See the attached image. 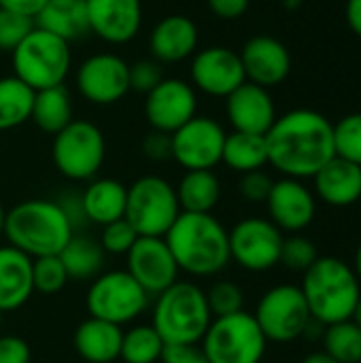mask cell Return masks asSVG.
<instances>
[{"label":"cell","mask_w":361,"mask_h":363,"mask_svg":"<svg viewBox=\"0 0 361 363\" xmlns=\"http://www.w3.org/2000/svg\"><path fill=\"white\" fill-rule=\"evenodd\" d=\"M268 164L289 179H313L334 151V123L319 111L294 108L266 132Z\"/></svg>","instance_id":"1"},{"label":"cell","mask_w":361,"mask_h":363,"mask_svg":"<svg viewBox=\"0 0 361 363\" xmlns=\"http://www.w3.org/2000/svg\"><path fill=\"white\" fill-rule=\"evenodd\" d=\"M164 240L179 270L196 279L217 277L232 262L228 228L213 213L181 211Z\"/></svg>","instance_id":"2"},{"label":"cell","mask_w":361,"mask_h":363,"mask_svg":"<svg viewBox=\"0 0 361 363\" xmlns=\"http://www.w3.org/2000/svg\"><path fill=\"white\" fill-rule=\"evenodd\" d=\"M72 236H74V228L68 221L57 200L32 198L6 211V219H4L6 245L19 249L32 259L45 255H57Z\"/></svg>","instance_id":"3"},{"label":"cell","mask_w":361,"mask_h":363,"mask_svg":"<svg viewBox=\"0 0 361 363\" xmlns=\"http://www.w3.org/2000/svg\"><path fill=\"white\" fill-rule=\"evenodd\" d=\"M300 289L313 321L321 328L349 321L361 298V283L353 266L332 255L317 257V262L302 274Z\"/></svg>","instance_id":"4"},{"label":"cell","mask_w":361,"mask_h":363,"mask_svg":"<svg viewBox=\"0 0 361 363\" xmlns=\"http://www.w3.org/2000/svg\"><path fill=\"white\" fill-rule=\"evenodd\" d=\"M213 321L206 291L191 281H177L155 296L151 325L166 345H200Z\"/></svg>","instance_id":"5"},{"label":"cell","mask_w":361,"mask_h":363,"mask_svg":"<svg viewBox=\"0 0 361 363\" xmlns=\"http://www.w3.org/2000/svg\"><path fill=\"white\" fill-rule=\"evenodd\" d=\"M11 64L13 74L34 91L64 85L72 64L70 43L34 26L32 32L13 49Z\"/></svg>","instance_id":"6"},{"label":"cell","mask_w":361,"mask_h":363,"mask_svg":"<svg viewBox=\"0 0 361 363\" xmlns=\"http://www.w3.org/2000/svg\"><path fill=\"white\" fill-rule=\"evenodd\" d=\"M200 347L209 363H262L268 340L253 313L240 311L228 317H215Z\"/></svg>","instance_id":"7"},{"label":"cell","mask_w":361,"mask_h":363,"mask_svg":"<svg viewBox=\"0 0 361 363\" xmlns=\"http://www.w3.org/2000/svg\"><path fill=\"white\" fill-rule=\"evenodd\" d=\"M181 215L177 189L157 174L138 177L128 187L126 219L138 236H164Z\"/></svg>","instance_id":"8"},{"label":"cell","mask_w":361,"mask_h":363,"mask_svg":"<svg viewBox=\"0 0 361 363\" xmlns=\"http://www.w3.org/2000/svg\"><path fill=\"white\" fill-rule=\"evenodd\" d=\"M106 155L102 130L85 119H72L53 136L51 157L62 177L68 181H91L100 172Z\"/></svg>","instance_id":"9"},{"label":"cell","mask_w":361,"mask_h":363,"mask_svg":"<svg viewBox=\"0 0 361 363\" xmlns=\"http://www.w3.org/2000/svg\"><path fill=\"white\" fill-rule=\"evenodd\" d=\"M85 306L89 317L113 325L134 323L149 308V294L128 274V270L100 272L87 289Z\"/></svg>","instance_id":"10"},{"label":"cell","mask_w":361,"mask_h":363,"mask_svg":"<svg viewBox=\"0 0 361 363\" xmlns=\"http://www.w3.org/2000/svg\"><path fill=\"white\" fill-rule=\"evenodd\" d=\"M268 342H294L306 336L313 317L300 285L283 283L270 287L257 302L253 313Z\"/></svg>","instance_id":"11"},{"label":"cell","mask_w":361,"mask_h":363,"mask_svg":"<svg viewBox=\"0 0 361 363\" xmlns=\"http://www.w3.org/2000/svg\"><path fill=\"white\" fill-rule=\"evenodd\" d=\"M283 232L266 217H245L228 230L230 259L247 272H268L281 264Z\"/></svg>","instance_id":"12"},{"label":"cell","mask_w":361,"mask_h":363,"mask_svg":"<svg viewBox=\"0 0 361 363\" xmlns=\"http://www.w3.org/2000/svg\"><path fill=\"white\" fill-rule=\"evenodd\" d=\"M172 160L183 170H213L221 164L226 130L223 125L204 115H196L177 132L170 134Z\"/></svg>","instance_id":"13"},{"label":"cell","mask_w":361,"mask_h":363,"mask_svg":"<svg viewBox=\"0 0 361 363\" xmlns=\"http://www.w3.org/2000/svg\"><path fill=\"white\" fill-rule=\"evenodd\" d=\"M79 94L98 106H109L130 91V64L117 53H94L74 74Z\"/></svg>","instance_id":"14"},{"label":"cell","mask_w":361,"mask_h":363,"mask_svg":"<svg viewBox=\"0 0 361 363\" xmlns=\"http://www.w3.org/2000/svg\"><path fill=\"white\" fill-rule=\"evenodd\" d=\"M126 270L149 294V298L166 291L181 274L164 236H138L126 255Z\"/></svg>","instance_id":"15"},{"label":"cell","mask_w":361,"mask_h":363,"mask_svg":"<svg viewBox=\"0 0 361 363\" xmlns=\"http://www.w3.org/2000/svg\"><path fill=\"white\" fill-rule=\"evenodd\" d=\"M189 74L194 89H200L213 98H228L247 81L240 55L234 49L221 45L196 51L191 55Z\"/></svg>","instance_id":"16"},{"label":"cell","mask_w":361,"mask_h":363,"mask_svg":"<svg viewBox=\"0 0 361 363\" xmlns=\"http://www.w3.org/2000/svg\"><path fill=\"white\" fill-rule=\"evenodd\" d=\"M198 113V96L194 85L183 79H162L145 96V117L151 130L172 134Z\"/></svg>","instance_id":"17"},{"label":"cell","mask_w":361,"mask_h":363,"mask_svg":"<svg viewBox=\"0 0 361 363\" xmlns=\"http://www.w3.org/2000/svg\"><path fill=\"white\" fill-rule=\"evenodd\" d=\"M264 204L268 219L283 234H302L317 215V198L300 179L283 177L274 181Z\"/></svg>","instance_id":"18"},{"label":"cell","mask_w":361,"mask_h":363,"mask_svg":"<svg viewBox=\"0 0 361 363\" xmlns=\"http://www.w3.org/2000/svg\"><path fill=\"white\" fill-rule=\"evenodd\" d=\"M89 32L109 45H126L143 26V0H85Z\"/></svg>","instance_id":"19"},{"label":"cell","mask_w":361,"mask_h":363,"mask_svg":"<svg viewBox=\"0 0 361 363\" xmlns=\"http://www.w3.org/2000/svg\"><path fill=\"white\" fill-rule=\"evenodd\" d=\"M240 62L245 68V77L249 83L260 87H277L291 72V55L289 49L274 36H253L240 49Z\"/></svg>","instance_id":"20"},{"label":"cell","mask_w":361,"mask_h":363,"mask_svg":"<svg viewBox=\"0 0 361 363\" xmlns=\"http://www.w3.org/2000/svg\"><path fill=\"white\" fill-rule=\"evenodd\" d=\"M226 115L234 132L260 136H266V132L279 117L270 91L249 81H245L226 98Z\"/></svg>","instance_id":"21"},{"label":"cell","mask_w":361,"mask_h":363,"mask_svg":"<svg viewBox=\"0 0 361 363\" xmlns=\"http://www.w3.org/2000/svg\"><path fill=\"white\" fill-rule=\"evenodd\" d=\"M198 26L181 13L162 17L149 34V53L160 64H179L198 51Z\"/></svg>","instance_id":"22"},{"label":"cell","mask_w":361,"mask_h":363,"mask_svg":"<svg viewBox=\"0 0 361 363\" xmlns=\"http://www.w3.org/2000/svg\"><path fill=\"white\" fill-rule=\"evenodd\" d=\"M315 198L334 208H347L361 200V166L343 157L330 160L315 177Z\"/></svg>","instance_id":"23"},{"label":"cell","mask_w":361,"mask_h":363,"mask_svg":"<svg viewBox=\"0 0 361 363\" xmlns=\"http://www.w3.org/2000/svg\"><path fill=\"white\" fill-rule=\"evenodd\" d=\"M34 294L32 257L11 245L0 247V313L21 308Z\"/></svg>","instance_id":"24"},{"label":"cell","mask_w":361,"mask_h":363,"mask_svg":"<svg viewBox=\"0 0 361 363\" xmlns=\"http://www.w3.org/2000/svg\"><path fill=\"white\" fill-rule=\"evenodd\" d=\"M123 332L119 325L87 317L74 330V349L87 363H113L119 359Z\"/></svg>","instance_id":"25"},{"label":"cell","mask_w":361,"mask_h":363,"mask_svg":"<svg viewBox=\"0 0 361 363\" xmlns=\"http://www.w3.org/2000/svg\"><path fill=\"white\" fill-rule=\"evenodd\" d=\"M128 187L117 179H91L81 191V204L87 223L106 225L126 215Z\"/></svg>","instance_id":"26"},{"label":"cell","mask_w":361,"mask_h":363,"mask_svg":"<svg viewBox=\"0 0 361 363\" xmlns=\"http://www.w3.org/2000/svg\"><path fill=\"white\" fill-rule=\"evenodd\" d=\"M34 26L60 36L66 43L85 38L89 32L85 0H47L34 19Z\"/></svg>","instance_id":"27"},{"label":"cell","mask_w":361,"mask_h":363,"mask_svg":"<svg viewBox=\"0 0 361 363\" xmlns=\"http://www.w3.org/2000/svg\"><path fill=\"white\" fill-rule=\"evenodd\" d=\"M174 189L183 213H213L221 200V181L213 170H185Z\"/></svg>","instance_id":"28"},{"label":"cell","mask_w":361,"mask_h":363,"mask_svg":"<svg viewBox=\"0 0 361 363\" xmlns=\"http://www.w3.org/2000/svg\"><path fill=\"white\" fill-rule=\"evenodd\" d=\"M30 121H34V125L45 134L55 136L62 132L72 121V98L68 89L64 85L38 89L34 94Z\"/></svg>","instance_id":"29"},{"label":"cell","mask_w":361,"mask_h":363,"mask_svg":"<svg viewBox=\"0 0 361 363\" xmlns=\"http://www.w3.org/2000/svg\"><path fill=\"white\" fill-rule=\"evenodd\" d=\"M221 162L230 170H234L238 174H247V172H253V170H264V166L268 164L266 136L247 134V132L226 134Z\"/></svg>","instance_id":"30"},{"label":"cell","mask_w":361,"mask_h":363,"mask_svg":"<svg viewBox=\"0 0 361 363\" xmlns=\"http://www.w3.org/2000/svg\"><path fill=\"white\" fill-rule=\"evenodd\" d=\"M70 281H94L104 272V251L98 240L87 236H72L68 245L57 253Z\"/></svg>","instance_id":"31"},{"label":"cell","mask_w":361,"mask_h":363,"mask_svg":"<svg viewBox=\"0 0 361 363\" xmlns=\"http://www.w3.org/2000/svg\"><path fill=\"white\" fill-rule=\"evenodd\" d=\"M34 89L15 74L0 77V132L15 130L30 121Z\"/></svg>","instance_id":"32"},{"label":"cell","mask_w":361,"mask_h":363,"mask_svg":"<svg viewBox=\"0 0 361 363\" xmlns=\"http://www.w3.org/2000/svg\"><path fill=\"white\" fill-rule=\"evenodd\" d=\"M166 342L151 323L132 325L123 332L119 359L123 363H160Z\"/></svg>","instance_id":"33"},{"label":"cell","mask_w":361,"mask_h":363,"mask_svg":"<svg viewBox=\"0 0 361 363\" xmlns=\"http://www.w3.org/2000/svg\"><path fill=\"white\" fill-rule=\"evenodd\" d=\"M323 351L338 363H361V328L353 319L323 328Z\"/></svg>","instance_id":"34"},{"label":"cell","mask_w":361,"mask_h":363,"mask_svg":"<svg viewBox=\"0 0 361 363\" xmlns=\"http://www.w3.org/2000/svg\"><path fill=\"white\" fill-rule=\"evenodd\" d=\"M68 272L60 259V255H45L32 259V283L34 291L43 296H53L62 291L68 283Z\"/></svg>","instance_id":"35"},{"label":"cell","mask_w":361,"mask_h":363,"mask_svg":"<svg viewBox=\"0 0 361 363\" xmlns=\"http://www.w3.org/2000/svg\"><path fill=\"white\" fill-rule=\"evenodd\" d=\"M334 151L336 157L361 166V113L345 115L334 123Z\"/></svg>","instance_id":"36"},{"label":"cell","mask_w":361,"mask_h":363,"mask_svg":"<svg viewBox=\"0 0 361 363\" xmlns=\"http://www.w3.org/2000/svg\"><path fill=\"white\" fill-rule=\"evenodd\" d=\"M319 257L317 245L306 238L304 234H289L287 238H283V247H281V264L287 270L294 272H306Z\"/></svg>","instance_id":"37"},{"label":"cell","mask_w":361,"mask_h":363,"mask_svg":"<svg viewBox=\"0 0 361 363\" xmlns=\"http://www.w3.org/2000/svg\"><path fill=\"white\" fill-rule=\"evenodd\" d=\"M206 302L215 317H228L245 311V291L234 281H217L206 291Z\"/></svg>","instance_id":"38"},{"label":"cell","mask_w":361,"mask_h":363,"mask_svg":"<svg viewBox=\"0 0 361 363\" xmlns=\"http://www.w3.org/2000/svg\"><path fill=\"white\" fill-rule=\"evenodd\" d=\"M136 240H138L136 230L123 217V219H117L113 223L102 225V234H100V240L98 242H100V247H102L104 253H111V255H128V251L134 247Z\"/></svg>","instance_id":"39"},{"label":"cell","mask_w":361,"mask_h":363,"mask_svg":"<svg viewBox=\"0 0 361 363\" xmlns=\"http://www.w3.org/2000/svg\"><path fill=\"white\" fill-rule=\"evenodd\" d=\"M34 19L0 9V53H13V49L32 32Z\"/></svg>","instance_id":"40"},{"label":"cell","mask_w":361,"mask_h":363,"mask_svg":"<svg viewBox=\"0 0 361 363\" xmlns=\"http://www.w3.org/2000/svg\"><path fill=\"white\" fill-rule=\"evenodd\" d=\"M162 79L164 68L153 57L136 60L134 64H130V91H140L147 96L155 85L162 83Z\"/></svg>","instance_id":"41"},{"label":"cell","mask_w":361,"mask_h":363,"mask_svg":"<svg viewBox=\"0 0 361 363\" xmlns=\"http://www.w3.org/2000/svg\"><path fill=\"white\" fill-rule=\"evenodd\" d=\"M272 179L270 174H266L264 170H253V172H247V174H240V181H238V194L247 200V202H253V204H262L266 202L270 189H272Z\"/></svg>","instance_id":"42"},{"label":"cell","mask_w":361,"mask_h":363,"mask_svg":"<svg viewBox=\"0 0 361 363\" xmlns=\"http://www.w3.org/2000/svg\"><path fill=\"white\" fill-rule=\"evenodd\" d=\"M143 155L149 160V162H168L172 160V140H170V134H164V132H157V130H151L145 138H143Z\"/></svg>","instance_id":"43"},{"label":"cell","mask_w":361,"mask_h":363,"mask_svg":"<svg viewBox=\"0 0 361 363\" xmlns=\"http://www.w3.org/2000/svg\"><path fill=\"white\" fill-rule=\"evenodd\" d=\"M30 345L13 334L0 336V363H30Z\"/></svg>","instance_id":"44"},{"label":"cell","mask_w":361,"mask_h":363,"mask_svg":"<svg viewBox=\"0 0 361 363\" xmlns=\"http://www.w3.org/2000/svg\"><path fill=\"white\" fill-rule=\"evenodd\" d=\"M160 363H209L200 345H166Z\"/></svg>","instance_id":"45"},{"label":"cell","mask_w":361,"mask_h":363,"mask_svg":"<svg viewBox=\"0 0 361 363\" xmlns=\"http://www.w3.org/2000/svg\"><path fill=\"white\" fill-rule=\"evenodd\" d=\"M206 4L215 17L232 21V19H238L247 13L251 0H206Z\"/></svg>","instance_id":"46"},{"label":"cell","mask_w":361,"mask_h":363,"mask_svg":"<svg viewBox=\"0 0 361 363\" xmlns=\"http://www.w3.org/2000/svg\"><path fill=\"white\" fill-rule=\"evenodd\" d=\"M57 202H60L62 211L66 213L68 221L72 223L74 232H77L79 228H83V223H87L85 213H83V204H81V194H77V191H68V194H66L64 198H60Z\"/></svg>","instance_id":"47"},{"label":"cell","mask_w":361,"mask_h":363,"mask_svg":"<svg viewBox=\"0 0 361 363\" xmlns=\"http://www.w3.org/2000/svg\"><path fill=\"white\" fill-rule=\"evenodd\" d=\"M47 0H0V9L36 19V15L40 13V9L45 6Z\"/></svg>","instance_id":"48"},{"label":"cell","mask_w":361,"mask_h":363,"mask_svg":"<svg viewBox=\"0 0 361 363\" xmlns=\"http://www.w3.org/2000/svg\"><path fill=\"white\" fill-rule=\"evenodd\" d=\"M345 17H347L349 28L361 38V0H347Z\"/></svg>","instance_id":"49"},{"label":"cell","mask_w":361,"mask_h":363,"mask_svg":"<svg viewBox=\"0 0 361 363\" xmlns=\"http://www.w3.org/2000/svg\"><path fill=\"white\" fill-rule=\"evenodd\" d=\"M302 363H338V362H336L334 357H330L326 351H315V353L306 355Z\"/></svg>","instance_id":"50"},{"label":"cell","mask_w":361,"mask_h":363,"mask_svg":"<svg viewBox=\"0 0 361 363\" xmlns=\"http://www.w3.org/2000/svg\"><path fill=\"white\" fill-rule=\"evenodd\" d=\"M353 272L357 274V279H360V283H361V242L357 245V249H355V257H353Z\"/></svg>","instance_id":"51"},{"label":"cell","mask_w":361,"mask_h":363,"mask_svg":"<svg viewBox=\"0 0 361 363\" xmlns=\"http://www.w3.org/2000/svg\"><path fill=\"white\" fill-rule=\"evenodd\" d=\"M285 9H289V11H296V9H300L302 6V2L304 0H279Z\"/></svg>","instance_id":"52"},{"label":"cell","mask_w":361,"mask_h":363,"mask_svg":"<svg viewBox=\"0 0 361 363\" xmlns=\"http://www.w3.org/2000/svg\"><path fill=\"white\" fill-rule=\"evenodd\" d=\"M4 219H6V208L0 202V238L4 236Z\"/></svg>","instance_id":"53"},{"label":"cell","mask_w":361,"mask_h":363,"mask_svg":"<svg viewBox=\"0 0 361 363\" xmlns=\"http://www.w3.org/2000/svg\"><path fill=\"white\" fill-rule=\"evenodd\" d=\"M357 325L361 328V298H360V302H357V306H355V313H353V317H351Z\"/></svg>","instance_id":"54"},{"label":"cell","mask_w":361,"mask_h":363,"mask_svg":"<svg viewBox=\"0 0 361 363\" xmlns=\"http://www.w3.org/2000/svg\"><path fill=\"white\" fill-rule=\"evenodd\" d=\"M0 328H2V313H0Z\"/></svg>","instance_id":"55"}]
</instances>
